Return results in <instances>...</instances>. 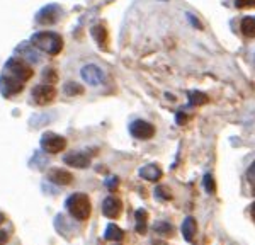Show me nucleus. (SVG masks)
<instances>
[{
	"mask_svg": "<svg viewBox=\"0 0 255 245\" xmlns=\"http://www.w3.org/2000/svg\"><path fill=\"white\" fill-rule=\"evenodd\" d=\"M31 44H34L38 50L48 53V55H58L63 48V39L61 36H58L56 32H49V31H41L36 32L31 38Z\"/></svg>",
	"mask_w": 255,
	"mask_h": 245,
	"instance_id": "f257e3e1",
	"label": "nucleus"
},
{
	"mask_svg": "<svg viewBox=\"0 0 255 245\" xmlns=\"http://www.w3.org/2000/svg\"><path fill=\"white\" fill-rule=\"evenodd\" d=\"M67 210L68 213L79 222H85L90 216L92 206H90V199L87 194L84 193H75L67 199Z\"/></svg>",
	"mask_w": 255,
	"mask_h": 245,
	"instance_id": "f03ea898",
	"label": "nucleus"
},
{
	"mask_svg": "<svg viewBox=\"0 0 255 245\" xmlns=\"http://www.w3.org/2000/svg\"><path fill=\"white\" fill-rule=\"evenodd\" d=\"M5 72L14 77H17V79L22 82H27L32 77V73H34L31 68V65L22 58H10L5 63Z\"/></svg>",
	"mask_w": 255,
	"mask_h": 245,
	"instance_id": "7ed1b4c3",
	"label": "nucleus"
},
{
	"mask_svg": "<svg viewBox=\"0 0 255 245\" xmlns=\"http://www.w3.org/2000/svg\"><path fill=\"white\" fill-rule=\"evenodd\" d=\"M41 148H43L46 153H51V155L60 153L67 148V140H65L63 136H60V134L48 131L41 136Z\"/></svg>",
	"mask_w": 255,
	"mask_h": 245,
	"instance_id": "20e7f679",
	"label": "nucleus"
},
{
	"mask_svg": "<svg viewBox=\"0 0 255 245\" xmlns=\"http://www.w3.org/2000/svg\"><path fill=\"white\" fill-rule=\"evenodd\" d=\"M24 89V82L19 80L17 77L10 75V73H3L0 77V92L3 97H12L15 94H19Z\"/></svg>",
	"mask_w": 255,
	"mask_h": 245,
	"instance_id": "39448f33",
	"label": "nucleus"
},
{
	"mask_svg": "<svg viewBox=\"0 0 255 245\" xmlns=\"http://www.w3.org/2000/svg\"><path fill=\"white\" fill-rule=\"evenodd\" d=\"M56 96V91L51 84H39L32 89V99H34L36 104L39 106H44V104H49Z\"/></svg>",
	"mask_w": 255,
	"mask_h": 245,
	"instance_id": "423d86ee",
	"label": "nucleus"
},
{
	"mask_svg": "<svg viewBox=\"0 0 255 245\" xmlns=\"http://www.w3.org/2000/svg\"><path fill=\"white\" fill-rule=\"evenodd\" d=\"M60 15H61L60 7L56 5V3H49V5L43 7V9L36 14V22L44 24V26H49V24H55Z\"/></svg>",
	"mask_w": 255,
	"mask_h": 245,
	"instance_id": "0eeeda50",
	"label": "nucleus"
},
{
	"mask_svg": "<svg viewBox=\"0 0 255 245\" xmlns=\"http://www.w3.org/2000/svg\"><path fill=\"white\" fill-rule=\"evenodd\" d=\"M129 133L133 134L134 138H138V140H150V138L155 134V128L150 124V122H146L143 120H136V121L131 122Z\"/></svg>",
	"mask_w": 255,
	"mask_h": 245,
	"instance_id": "6e6552de",
	"label": "nucleus"
},
{
	"mask_svg": "<svg viewBox=\"0 0 255 245\" xmlns=\"http://www.w3.org/2000/svg\"><path fill=\"white\" fill-rule=\"evenodd\" d=\"M82 79L87 82L89 85H99L104 80V72L101 70L96 65H87L82 68Z\"/></svg>",
	"mask_w": 255,
	"mask_h": 245,
	"instance_id": "1a4fd4ad",
	"label": "nucleus"
},
{
	"mask_svg": "<svg viewBox=\"0 0 255 245\" xmlns=\"http://www.w3.org/2000/svg\"><path fill=\"white\" fill-rule=\"evenodd\" d=\"M121 211H123V204L118 198H114V196L106 198L104 203H102V213L108 216V218H118V216L121 215Z\"/></svg>",
	"mask_w": 255,
	"mask_h": 245,
	"instance_id": "9d476101",
	"label": "nucleus"
},
{
	"mask_svg": "<svg viewBox=\"0 0 255 245\" xmlns=\"http://www.w3.org/2000/svg\"><path fill=\"white\" fill-rule=\"evenodd\" d=\"M48 179L53 184H58V186H68L73 181V175L65 169H51L48 174Z\"/></svg>",
	"mask_w": 255,
	"mask_h": 245,
	"instance_id": "9b49d317",
	"label": "nucleus"
},
{
	"mask_svg": "<svg viewBox=\"0 0 255 245\" xmlns=\"http://www.w3.org/2000/svg\"><path fill=\"white\" fill-rule=\"evenodd\" d=\"M15 51H17V55L24 56L22 60H26V61H32V63H38V61L41 60V55H39V51L36 50L34 44L22 43Z\"/></svg>",
	"mask_w": 255,
	"mask_h": 245,
	"instance_id": "f8f14e48",
	"label": "nucleus"
},
{
	"mask_svg": "<svg viewBox=\"0 0 255 245\" xmlns=\"http://www.w3.org/2000/svg\"><path fill=\"white\" fill-rule=\"evenodd\" d=\"M65 163L70 167H77V169H85L90 165V157L85 153H70L63 158Z\"/></svg>",
	"mask_w": 255,
	"mask_h": 245,
	"instance_id": "ddd939ff",
	"label": "nucleus"
},
{
	"mask_svg": "<svg viewBox=\"0 0 255 245\" xmlns=\"http://www.w3.org/2000/svg\"><path fill=\"white\" fill-rule=\"evenodd\" d=\"M139 177L146 179V181H158L160 177H162V170H160L158 165H153V163H150V165H145L143 169H139Z\"/></svg>",
	"mask_w": 255,
	"mask_h": 245,
	"instance_id": "4468645a",
	"label": "nucleus"
},
{
	"mask_svg": "<svg viewBox=\"0 0 255 245\" xmlns=\"http://www.w3.org/2000/svg\"><path fill=\"white\" fill-rule=\"evenodd\" d=\"M104 239L109 240V242H121V240L125 239V232H123L118 225L111 223V225H108V228H106Z\"/></svg>",
	"mask_w": 255,
	"mask_h": 245,
	"instance_id": "2eb2a0df",
	"label": "nucleus"
},
{
	"mask_svg": "<svg viewBox=\"0 0 255 245\" xmlns=\"http://www.w3.org/2000/svg\"><path fill=\"white\" fill-rule=\"evenodd\" d=\"M196 230H197V225H196L194 218H191V216H189V218L184 220V223H182V235H184V239H186L187 242H191V240L194 239Z\"/></svg>",
	"mask_w": 255,
	"mask_h": 245,
	"instance_id": "dca6fc26",
	"label": "nucleus"
},
{
	"mask_svg": "<svg viewBox=\"0 0 255 245\" xmlns=\"http://www.w3.org/2000/svg\"><path fill=\"white\" fill-rule=\"evenodd\" d=\"M240 29L247 38H255V15H249V17L242 19Z\"/></svg>",
	"mask_w": 255,
	"mask_h": 245,
	"instance_id": "f3484780",
	"label": "nucleus"
},
{
	"mask_svg": "<svg viewBox=\"0 0 255 245\" xmlns=\"http://www.w3.org/2000/svg\"><path fill=\"white\" fill-rule=\"evenodd\" d=\"M134 216H136V232L138 234H146V220H148V213L145 210H138L136 213H134Z\"/></svg>",
	"mask_w": 255,
	"mask_h": 245,
	"instance_id": "a211bd4d",
	"label": "nucleus"
},
{
	"mask_svg": "<svg viewBox=\"0 0 255 245\" xmlns=\"http://www.w3.org/2000/svg\"><path fill=\"white\" fill-rule=\"evenodd\" d=\"M92 36H94V39L101 44V46H106V43H108V31H106L104 26H94L92 27Z\"/></svg>",
	"mask_w": 255,
	"mask_h": 245,
	"instance_id": "6ab92c4d",
	"label": "nucleus"
},
{
	"mask_svg": "<svg viewBox=\"0 0 255 245\" xmlns=\"http://www.w3.org/2000/svg\"><path fill=\"white\" fill-rule=\"evenodd\" d=\"M189 99H191L192 106H203L208 102V96L199 91H194V92H189Z\"/></svg>",
	"mask_w": 255,
	"mask_h": 245,
	"instance_id": "aec40b11",
	"label": "nucleus"
},
{
	"mask_svg": "<svg viewBox=\"0 0 255 245\" xmlns=\"http://www.w3.org/2000/svg\"><path fill=\"white\" fill-rule=\"evenodd\" d=\"M82 92H84V87L75 84V82H68V84L65 85V94H67V96H80Z\"/></svg>",
	"mask_w": 255,
	"mask_h": 245,
	"instance_id": "412c9836",
	"label": "nucleus"
},
{
	"mask_svg": "<svg viewBox=\"0 0 255 245\" xmlns=\"http://www.w3.org/2000/svg\"><path fill=\"white\" fill-rule=\"evenodd\" d=\"M153 228H155V232H158V234H162V235H172V225L170 223H167V222H157L153 225Z\"/></svg>",
	"mask_w": 255,
	"mask_h": 245,
	"instance_id": "4be33fe9",
	"label": "nucleus"
},
{
	"mask_svg": "<svg viewBox=\"0 0 255 245\" xmlns=\"http://www.w3.org/2000/svg\"><path fill=\"white\" fill-rule=\"evenodd\" d=\"M247 181L250 184V191H252V194L255 196V162H252V165L247 170Z\"/></svg>",
	"mask_w": 255,
	"mask_h": 245,
	"instance_id": "5701e85b",
	"label": "nucleus"
},
{
	"mask_svg": "<svg viewBox=\"0 0 255 245\" xmlns=\"http://www.w3.org/2000/svg\"><path fill=\"white\" fill-rule=\"evenodd\" d=\"M204 187H206V191L209 194H213L216 191V184H215V179H213L211 174L204 175Z\"/></svg>",
	"mask_w": 255,
	"mask_h": 245,
	"instance_id": "b1692460",
	"label": "nucleus"
},
{
	"mask_svg": "<svg viewBox=\"0 0 255 245\" xmlns=\"http://www.w3.org/2000/svg\"><path fill=\"white\" fill-rule=\"evenodd\" d=\"M155 196H157L158 199H170L172 196H170V193H168V189L167 187H163V186H158L157 189H155Z\"/></svg>",
	"mask_w": 255,
	"mask_h": 245,
	"instance_id": "393cba45",
	"label": "nucleus"
},
{
	"mask_svg": "<svg viewBox=\"0 0 255 245\" xmlns=\"http://www.w3.org/2000/svg\"><path fill=\"white\" fill-rule=\"evenodd\" d=\"M43 79L46 80V82H49V84H53V82H56L58 77H56V73H55L53 68H48V70L43 73Z\"/></svg>",
	"mask_w": 255,
	"mask_h": 245,
	"instance_id": "a878e982",
	"label": "nucleus"
},
{
	"mask_svg": "<svg viewBox=\"0 0 255 245\" xmlns=\"http://www.w3.org/2000/svg\"><path fill=\"white\" fill-rule=\"evenodd\" d=\"M238 9H247V7H255V0H235Z\"/></svg>",
	"mask_w": 255,
	"mask_h": 245,
	"instance_id": "bb28decb",
	"label": "nucleus"
},
{
	"mask_svg": "<svg viewBox=\"0 0 255 245\" xmlns=\"http://www.w3.org/2000/svg\"><path fill=\"white\" fill-rule=\"evenodd\" d=\"M7 240H9V234L5 230H0V245H5Z\"/></svg>",
	"mask_w": 255,
	"mask_h": 245,
	"instance_id": "cd10ccee",
	"label": "nucleus"
},
{
	"mask_svg": "<svg viewBox=\"0 0 255 245\" xmlns=\"http://www.w3.org/2000/svg\"><path fill=\"white\" fill-rule=\"evenodd\" d=\"M116 186H118V179H109V181H108L109 189H113V187H116Z\"/></svg>",
	"mask_w": 255,
	"mask_h": 245,
	"instance_id": "c85d7f7f",
	"label": "nucleus"
},
{
	"mask_svg": "<svg viewBox=\"0 0 255 245\" xmlns=\"http://www.w3.org/2000/svg\"><path fill=\"white\" fill-rule=\"evenodd\" d=\"M250 216H252V220L255 222V203L250 204Z\"/></svg>",
	"mask_w": 255,
	"mask_h": 245,
	"instance_id": "c756f323",
	"label": "nucleus"
},
{
	"mask_svg": "<svg viewBox=\"0 0 255 245\" xmlns=\"http://www.w3.org/2000/svg\"><path fill=\"white\" fill-rule=\"evenodd\" d=\"M3 220H5V216H3V213H0V225L3 223Z\"/></svg>",
	"mask_w": 255,
	"mask_h": 245,
	"instance_id": "7c9ffc66",
	"label": "nucleus"
},
{
	"mask_svg": "<svg viewBox=\"0 0 255 245\" xmlns=\"http://www.w3.org/2000/svg\"><path fill=\"white\" fill-rule=\"evenodd\" d=\"M254 65H255V55H254Z\"/></svg>",
	"mask_w": 255,
	"mask_h": 245,
	"instance_id": "2f4dec72",
	"label": "nucleus"
}]
</instances>
